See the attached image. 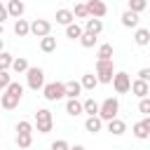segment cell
<instances>
[{"instance_id":"obj_27","label":"cell","mask_w":150,"mask_h":150,"mask_svg":"<svg viewBox=\"0 0 150 150\" xmlns=\"http://www.w3.org/2000/svg\"><path fill=\"white\" fill-rule=\"evenodd\" d=\"M28 68H30V66H28V61H26L23 56H19V59L12 61V70H14V73H26Z\"/></svg>"},{"instance_id":"obj_31","label":"cell","mask_w":150,"mask_h":150,"mask_svg":"<svg viewBox=\"0 0 150 150\" xmlns=\"http://www.w3.org/2000/svg\"><path fill=\"white\" fill-rule=\"evenodd\" d=\"M127 9H129V12H134V14H138V12H143V9H145V0H129Z\"/></svg>"},{"instance_id":"obj_37","label":"cell","mask_w":150,"mask_h":150,"mask_svg":"<svg viewBox=\"0 0 150 150\" xmlns=\"http://www.w3.org/2000/svg\"><path fill=\"white\" fill-rule=\"evenodd\" d=\"M138 80H141V82H148V80H150V68H141V70H138Z\"/></svg>"},{"instance_id":"obj_21","label":"cell","mask_w":150,"mask_h":150,"mask_svg":"<svg viewBox=\"0 0 150 150\" xmlns=\"http://www.w3.org/2000/svg\"><path fill=\"white\" fill-rule=\"evenodd\" d=\"M84 129H87L89 134H98V131L103 129V122H101L98 117H87V120H84Z\"/></svg>"},{"instance_id":"obj_11","label":"cell","mask_w":150,"mask_h":150,"mask_svg":"<svg viewBox=\"0 0 150 150\" xmlns=\"http://www.w3.org/2000/svg\"><path fill=\"white\" fill-rule=\"evenodd\" d=\"M101 30H103V21H101V19H87V21H84L82 33H87V35H94V38H96Z\"/></svg>"},{"instance_id":"obj_26","label":"cell","mask_w":150,"mask_h":150,"mask_svg":"<svg viewBox=\"0 0 150 150\" xmlns=\"http://www.w3.org/2000/svg\"><path fill=\"white\" fill-rule=\"evenodd\" d=\"M134 40H136V45H138V47H145V45L150 42V30H148V28H138Z\"/></svg>"},{"instance_id":"obj_22","label":"cell","mask_w":150,"mask_h":150,"mask_svg":"<svg viewBox=\"0 0 150 150\" xmlns=\"http://www.w3.org/2000/svg\"><path fill=\"white\" fill-rule=\"evenodd\" d=\"M122 26H124V28H136V26H138V14H134V12L127 9V12L122 14Z\"/></svg>"},{"instance_id":"obj_12","label":"cell","mask_w":150,"mask_h":150,"mask_svg":"<svg viewBox=\"0 0 150 150\" xmlns=\"http://www.w3.org/2000/svg\"><path fill=\"white\" fill-rule=\"evenodd\" d=\"M5 9H7V16H14V19H21V14H23V9H26V5H23L21 0H9Z\"/></svg>"},{"instance_id":"obj_1","label":"cell","mask_w":150,"mask_h":150,"mask_svg":"<svg viewBox=\"0 0 150 150\" xmlns=\"http://www.w3.org/2000/svg\"><path fill=\"white\" fill-rule=\"evenodd\" d=\"M21 96H23V84L9 82V87L0 94V105H2L5 110H14V108L19 105V101H21Z\"/></svg>"},{"instance_id":"obj_38","label":"cell","mask_w":150,"mask_h":150,"mask_svg":"<svg viewBox=\"0 0 150 150\" xmlns=\"http://www.w3.org/2000/svg\"><path fill=\"white\" fill-rule=\"evenodd\" d=\"M5 19H7V9H5V5L0 2V23H2Z\"/></svg>"},{"instance_id":"obj_6","label":"cell","mask_w":150,"mask_h":150,"mask_svg":"<svg viewBox=\"0 0 150 150\" xmlns=\"http://www.w3.org/2000/svg\"><path fill=\"white\" fill-rule=\"evenodd\" d=\"M26 82H28V87H30L33 91L42 89V87H45V70H42V68H28V70H26Z\"/></svg>"},{"instance_id":"obj_2","label":"cell","mask_w":150,"mask_h":150,"mask_svg":"<svg viewBox=\"0 0 150 150\" xmlns=\"http://www.w3.org/2000/svg\"><path fill=\"white\" fill-rule=\"evenodd\" d=\"M117 112H120V101L117 98H112V96H108L103 103H98V120L101 122H110V120H115L117 117Z\"/></svg>"},{"instance_id":"obj_5","label":"cell","mask_w":150,"mask_h":150,"mask_svg":"<svg viewBox=\"0 0 150 150\" xmlns=\"http://www.w3.org/2000/svg\"><path fill=\"white\" fill-rule=\"evenodd\" d=\"M35 127H38L40 134H49V131H52L54 117H52V112H49L47 108H40V110L35 112Z\"/></svg>"},{"instance_id":"obj_34","label":"cell","mask_w":150,"mask_h":150,"mask_svg":"<svg viewBox=\"0 0 150 150\" xmlns=\"http://www.w3.org/2000/svg\"><path fill=\"white\" fill-rule=\"evenodd\" d=\"M9 82H12V75H9L7 70H2V73H0V94L9 87Z\"/></svg>"},{"instance_id":"obj_9","label":"cell","mask_w":150,"mask_h":150,"mask_svg":"<svg viewBox=\"0 0 150 150\" xmlns=\"http://www.w3.org/2000/svg\"><path fill=\"white\" fill-rule=\"evenodd\" d=\"M30 33L35 35V38H47V35H52V23L47 21V19H35L33 23H30Z\"/></svg>"},{"instance_id":"obj_14","label":"cell","mask_w":150,"mask_h":150,"mask_svg":"<svg viewBox=\"0 0 150 150\" xmlns=\"http://www.w3.org/2000/svg\"><path fill=\"white\" fill-rule=\"evenodd\" d=\"M108 131H110L112 136H122V134L127 131V122H124V120H120V117H115V120H110V122H108Z\"/></svg>"},{"instance_id":"obj_19","label":"cell","mask_w":150,"mask_h":150,"mask_svg":"<svg viewBox=\"0 0 150 150\" xmlns=\"http://www.w3.org/2000/svg\"><path fill=\"white\" fill-rule=\"evenodd\" d=\"M14 33H16L19 38H26V35L30 33V23H28L26 19H16V21H14Z\"/></svg>"},{"instance_id":"obj_28","label":"cell","mask_w":150,"mask_h":150,"mask_svg":"<svg viewBox=\"0 0 150 150\" xmlns=\"http://www.w3.org/2000/svg\"><path fill=\"white\" fill-rule=\"evenodd\" d=\"M70 12H73V19H75V16H77V19H84V21L89 19V14H87V7H84V2L75 5V7L70 9Z\"/></svg>"},{"instance_id":"obj_40","label":"cell","mask_w":150,"mask_h":150,"mask_svg":"<svg viewBox=\"0 0 150 150\" xmlns=\"http://www.w3.org/2000/svg\"><path fill=\"white\" fill-rule=\"evenodd\" d=\"M5 52V42H2V38H0V54Z\"/></svg>"},{"instance_id":"obj_24","label":"cell","mask_w":150,"mask_h":150,"mask_svg":"<svg viewBox=\"0 0 150 150\" xmlns=\"http://www.w3.org/2000/svg\"><path fill=\"white\" fill-rule=\"evenodd\" d=\"M82 112H87L89 117H96V115H98V103H96L94 98H87V101L82 103Z\"/></svg>"},{"instance_id":"obj_13","label":"cell","mask_w":150,"mask_h":150,"mask_svg":"<svg viewBox=\"0 0 150 150\" xmlns=\"http://www.w3.org/2000/svg\"><path fill=\"white\" fill-rule=\"evenodd\" d=\"M129 91H134L138 98H148V94H150V84H148V82H141V80H134Z\"/></svg>"},{"instance_id":"obj_35","label":"cell","mask_w":150,"mask_h":150,"mask_svg":"<svg viewBox=\"0 0 150 150\" xmlns=\"http://www.w3.org/2000/svg\"><path fill=\"white\" fill-rule=\"evenodd\" d=\"M70 145H68V141L66 138H59V141H54L52 145H49V150H68Z\"/></svg>"},{"instance_id":"obj_29","label":"cell","mask_w":150,"mask_h":150,"mask_svg":"<svg viewBox=\"0 0 150 150\" xmlns=\"http://www.w3.org/2000/svg\"><path fill=\"white\" fill-rule=\"evenodd\" d=\"M33 143V134H16V145L19 148H30Z\"/></svg>"},{"instance_id":"obj_7","label":"cell","mask_w":150,"mask_h":150,"mask_svg":"<svg viewBox=\"0 0 150 150\" xmlns=\"http://www.w3.org/2000/svg\"><path fill=\"white\" fill-rule=\"evenodd\" d=\"M112 87H115L117 94H127V91L131 89V75L124 73V70L115 73V75H112Z\"/></svg>"},{"instance_id":"obj_36","label":"cell","mask_w":150,"mask_h":150,"mask_svg":"<svg viewBox=\"0 0 150 150\" xmlns=\"http://www.w3.org/2000/svg\"><path fill=\"white\" fill-rule=\"evenodd\" d=\"M138 110H141V112L148 117V115H150V98H141V103H138Z\"/></svg>"},{"instance_id":"obj_15","label":"cell","mask_w":150,"mask_h":150,"mask_svg":"<svg viewBox=\"0 0 150 150\" xmlns=\"http://www.w3.org/2000/svg\"><path fill=\"white\" fill-rule=\"evenodd\" d=\"M112 54H115V49H112V45H110V42H105V45H101V47L96 49L98 61H112Z\"/></svg>"},{"instance_id":"obj_18","label":"cell","mask_w":150,"mask_h":150,"mask_svg":"<svg viewBox=\"0 0 150 150\" xmlns=\"http://www.w3.org/2000/svg\"><path fill=\"white\" fill-rule=\"evenodd\" d=\"M66 112H68L70 117L82 115V103H80L77 98H68V101H66Z\"/></svg>"},{"instance_id":"obj_32","label":"cell","mask_w":150,"mask_h":150,"mask_svg":"<svg viewBox=\"0 0 150 150\" xmlns=\"http://www.w3.org/2000/svg\"><path fill=\"white\" fill-rule=\"evenodd\" d=\"M96 40H98V38H94V35H87V33H82V38H80V45H82L84 49H91V47L96 45Z\"/></svg>"},{"instance_id":"obj_20","label":"cell","mask_w":150,"mask_h":150,"mask_svg":"<svg viewBox=\"0 0 150 150\" xmlns=\"http://www.w3.org/2000/svg\"><path fill=\"white\" fill-rule=\"evenodd\" d=\"M63 87H66V96H68V98H77V96H80V91H82L80 82H75V80L63 82Z\"/></svg>"},{"instance_id":"obj_10","label":"cell","mask_w":150,"mask_h":150,"mask_svg":"<svg viewBox=\"0 0 150 150\" xmlns=\"http://www.w3.org/2000/svg\"><path fill=\"white\" fill-rule=\"evenodd\" d=\"M131 131H134V136H136V138H141V141H145V138L150 136V117H143L141 122H136Z\"/></svg>"},{"instance_id":"obj_39","label":"cell","mask_w":150,"mask_h":150,"mask_svg":"<svg viewBox=\"0 0 150 150\" xmlns=\"http://www.w3.org/2000/svg\"><path fill=\"white\" fill-rule=\"evenodd\" d=\"M68 150H87V148H84V145H70Z\"/></svg>"},{"instance_id":"obj_41","label":"cell","mask_w":150,"mask_h":150,"mask_svg":"<svg viewBox=\"0 0 150 150\" xmlns=\"http://www.w3.org/2000/svg\"><path fill=\"white\" fill-rule=\"evenodd\" d=\"M2 33H5V28H2V23H0V38H2Z\"/></svg>"},{"instance_id":"obj_33","label":"cell","mask_w":150,"mask_h":150,"mask_svg":"<svg viewBox=\"0 0 150 150\" xmlns=\"http://www.w3.org/2000/svg\"><path fill=\"white\" fill-rule=\"evenodd\" d=\"M16 134H33V124H30L28 120H21V122L16 124Z\"/></svg>"},{"instance_id":"obj_4","label":"cell","mask_w":150,"mask_h":150,"mask_svg":"<svg viewBox=\"0 0 150 150\" xmlns=\"http://www.w3.org/2000/svg\"><path fill=\"white\" fill-rule=\"evenodd\" d=\"M42 96L47 98V101H61L63 96H66V87H63V82H47L45 87H42Z\"/></svg>"},{"instance_id":"obj_8","label":"cell","mask_w":150,"mask_h":150,"mask_svg":"<svg viewBox=\"0 0 150 150\" xmlns=\"http://www.w3.org/2000/svg\"><path fill=\"white\" fill-rule=\"evenodd\" d=\"M84 7H87L89 19H103V16H105V12H108L105 2H101V0H87V2H84Z\"/></svg>"},{"instance_id":"obj_25","label":"cell","mask_w":150,"mask_h":150,"mask_svg":"<svg viewBox=\"0 0 150 150\" xmlns=\"http://www.w3.org/2000/svg\"><path fill=\"white\" fill-rule=\"evenodd\" d=\"M66 38H70V40H80V38H82V26H80V23H70V26H66Z\"/></svg>"},{"instance_id":"obj_3","label":"cell","mask_w":150,"mask_h":150,"mask_svg":"<svg viewBox=\"0 0 150 150\" xmlns=\"http://www.w3.org/2000/svg\"><path fill=\"white\" fill-rule=\"evenodd\" d=\"M115 75V63L112 61H96V80L98 84H110Z\"/></svg>"},{"instance_id":"obj_23","label":"cell","mask_w":150,"mask_h":150,"mask_svg":"<svg viewBox=\"0 0 150 150\" xmlns=\"http://www.w3.org/2000/svg\"><path fill=\"white\" fill-rule=\"evenodd\" d=\"M40 49H42L45 54H52V52L56 49V38H52V35L42 38V40H40Z\"/></svg>"},{"instance_id":"obj_30","label":"cell","mask_w":150,"mask_h":150,"mask_svg":"<svg viewBox=\"0 0 150 150\" xmlns=\"http://www.w3.org/2000/svg\"><path fill=\"white\" fill-rule=\"evenodd\" d=\"M12 61H14V56L7 54V52H2V54H0V73H2V70H9V68H12Z\"/></svg>"},{"instance_id":"obj_16","label":"cell","mask_w":150,"mask_h":150,"mask_svg":"<svg viewBox=\"0 0 150 150\" xmlns=\"http://www.w3.org/2000/svg\"><path fill=\"white\" fill-rule=\"evenodd\" d=\"M96 84H98V80H96V75H94V73H84V75H82V80H80V87H82V89H87V91H94V89H96Z\"/></svg>"},{"instance_id":"obj_17","label":"cell","mask_w":150,"mask_h":150,"mask_svg":"<svg viewBox=\"0 0 150 150\" xmlns=\"http://www.w3.org/2000/svg\"><path fill=\"white\" fill-rule=\"evenodd\" d=\"M56 23H61V26H70V23H73V12L66 9V7L56 9Z\"/></svg>"}]
</instances>
